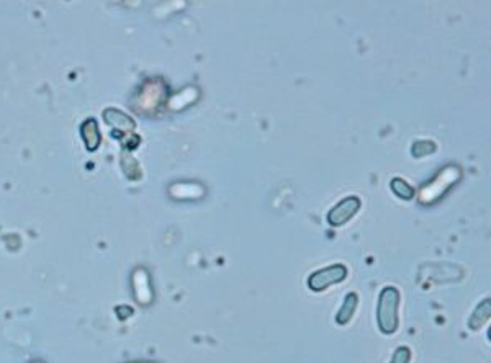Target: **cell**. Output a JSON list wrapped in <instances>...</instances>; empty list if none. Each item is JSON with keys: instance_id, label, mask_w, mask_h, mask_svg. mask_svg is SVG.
Masks as SVG:
<instances>
[{"instance_id": "12", "label": "cell", "mask_w": 491, "mask_h": 363, "mask_svg": "<svg viewBox=\"0 0 491 363\" xmlns=\"http://www.w3.org/2000/svg\"><path fill=\"white\" fill-rule=\"evenodd\" d=\"M410 357H411V352H410L408 347H400V349L393 354L391 363H408Z\"/></svg>"}, {"instance_id": "5", "label": "cell", "mask_w": 491, "mask_h": 363, "mask_svg": "<svg viewBox=\"0 0 491 363\" xmlns=\"http://www.w3.org/2000/svg\"><path fill=\"white\" fill-rule=\"evenodd\" d=\"M103 120L110 124L112 128L120 129V131L130 133L135 129V121L126 113L117 110V108H108V110L103 112Z\"/></svg>"}, {"instance_id": "8", "label": "cell", "mask_w": 491, "mask_h": 363, "mask_svg": "<svg viewBox=\"0 0 491 363\" xmlns=\"http://www.w3.org/2000/svg\"><path fill=\"white\" fill-rule=\"evenodd\" d=\"M355 308H357V295H355V293H349V295L346 296V301H344V305H342V308H341L339 315L336 316L337 324H341V326L347 324V322L352 319V316H354Z\"/></svg>"}, {"instance_id": "1", "label": "cell", "mask_w": 491, "mask_h": 363, "mask_svg": "<svg viewBox=\"0 0 491 363\" xmlns=\"http://www.w3.org/2000/svg\"><path fill=\"white\" fill-rule=\"evenodd\" d=\"M398 305H400V293L393 286H386L381 291L379 300V327L384 334H393L398 327Z\"/></svg>"}, {"instance_id": "4", "label": "cell", "mask_w": 491, "mask_h": 363, "mask_svg": "<svg viewBox=\"0 0 491 363\" xmlns=\"http://www.w3.org/2000/svg\"><path fill=\"white\" fill-rule=\"evenodd\" d=\"M360 200L357 197H347L346 200L337 203L332 210L327 213V223L332 226L346 225L347 221L352 220V216L359 211Z\"/></svg>"}, {"instance_id": "3", "label": "cell", "mask_w": 491, "mask_h": 363, "mask_svg": "<svg viewBox=\"0 0 491 363\" xmlns=\"http://www.w3.org/2000/svg\"><path fill=\"white\" fill-rule=\"evenodd\" d=\"M347 277V268L344 265H336L321 268V270L315 272L313 275L308 278V286L313 291H323L326 288H329L336 283H341Z\"/></svg>"}, {"instance_id": "10", "label": "cell", "mask_w": 491, "mask_h": 363, "mask_svg": "<svg viewBox=\"0 0 491 363\" xmlns=\"http://www.w3.org/2000/svg\"><path fill=\"white\" fill-rule=\"evenodd\" d=\"M487 308H490V300L482 303V305L477 308V311L473 312L472 319H470V327H472V329H480V327L485 324V321H488L490 311L485 312V315H483V311L487 310Z\"/></svg>"}, {"instance_id": "2", "label": "cell", "mask_w": 491, "mask_h": 363, "mask_svg": "<svg viewBox=\"0 0 491 363\" xmlns=\"http://www.w3.org/2000/svg\"><path fill=\"white\" fill-rule=\"evenodd\" d=\"M459 178H460V171L455 166H449L443 169V171L438 173V177H436L433 182H429L428 185L421 190V195H419L421 203H424V205H431V203L438 202L439 198H443L444 193L459 180Z\"/></svg>"}, {"instance_id": "6", "label": "cell", "mask_w": 491, "mask_h": 363, "mask_svg": "<svg viewBox=\"0 0 491 363\" xmlns=\"http://www.w3.org/2000/svg\"><path fill=\"white\" fill-rule=\"evenodd\" d=\"M155 86H146V88H143V98L141 103L145 105L143 110L151 112L155 110V108L159 107V103L162 102V95H164V87H157V81L152 82Z\"/></svg>"}, {"instance_id": "7", "label": "cell", "mask_w": 491, "mask_h": 363, "mask_svg": "<svg viewBox=\"0 0 491 363\" xmlns=\"http://www.w3.org/2000/svg\"><path fill=\"white\" fill-rule=\"evenodd\" d=\"M82 138L84 141H86L87 147L93 151V149H97L98 144H100V133H98L97 123L96 120H87L86 123L82 124Z\"/></svg>"}, {"instance_id": "9", "label": "cell", "mask_w": 491, "mask_h": 363, "mask_svg": "<svg viewBox=\"0 0 491 363\" xmlns=\"http://www.w3.org/2000/svg\"><path fill=\"white\" fill-rule=\"evenodd\" d=\"M391 190L400 198H403V200H411V198L414 197L413 187L408 185L403 178H393V180H391Z\"/></svg>"}, {"instance_id": "11", "label": "cell", "mask_w": 491, "mask_h": 363, "mask_svg": "<svg viewBox=\"0 0 491 363\" xmlns=\"http://www.w3.org/2000/svg\"><path fill=\"white\" fill-rule=\"evenodd\" d=\"M434 149H436V144L433 141L424 139V141H418L413 144V147H411V154H413L414 157H424V156H429V154H433Z\"/></svg>"}]
</instances>
